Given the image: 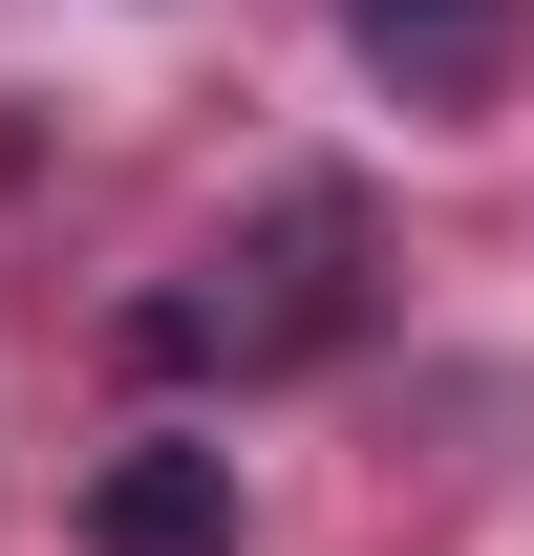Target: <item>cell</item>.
<instances>
[{
  "label": "cell",
  "instance_id": "7a4b0ae2",
  "mask_svg": "<svg viewBox=\"0 0 534 556\" xmlns=\"http://www.w3.org/2000/svg\"><path fill=\"white\" fill-rule=\"evenodd\" d=\"M86 535L107 556H236V450H107Z\"/></svg>",
  "mask_w": 534,
  "mask_h": 556
},
{
  "label": "cell",
  "instance_id": "3957f363",
  "mask_svg": "<svg viewBox=\"0 0 534 556\" xmlns=\"http://www.w3.org/2000/svg\"><path fill=\"white\" fill-rule=\"evenodd\" d=\"M342 43H364L406 108H470V86L513 65V0H342Z\"/></svg>",
  "mask_w": 534,
  "mask_h": 556
},
{
  "label": "cell",
  "instance_id": "6da1fadb",
  "mask_svg": "<svg viewBox=\"0 0 534 556\" xmlns=\"http://www.w3.org/2000/svg\"><path fill=\"white\" fill-rule=\"evenodd\" d=\"M342 321H364V193H278L257 236H214L171 300H129V364H321Z\"/></svg>",
  "mask_w": 534,
  "mask_h": 556
}]
</instances>
